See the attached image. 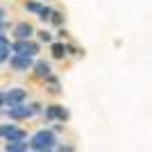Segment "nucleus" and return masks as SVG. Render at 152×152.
<instances>
[{
    "label": "nucleus",
    "mask_w": 152,
    "mask_h": 152,
    "mask_svg": "<svg viewBox=\"0 0 152 152\" xmlns=\"http://www.w3.org/2000/svg\"><path fill=\"white\" fill-rule=\"evenodd\" d=\"M32 34H34V30H32L30 23H18V25L14 27V37H16V41H18V39H30Z\"/></svg>",
    "instance_id": "0eeeda50"
},
{
    "label": "nucleus",
    "mask_w": 152,
    "mask_h": 152,
    "mask_svg": "<svg viewBox=\"0 0 152 152\" xmlns=\"http://www.w3.org/2000/svg\"><path fill=\"white\" fill-rule=\"evenodd\" d=\"M9 66H12L16 73H25V70H30L32 66H34V61H32V57H27V55L14 52L12 57H9Z\"/></svg>",
    "instance_id": "20e7f679"
},
{
    "label": "nucleus",
    "mask_w": 152,
    "mask_h": 152,
    "mask_svg": "<svg viewBox=\"0 0 152 152\" xmlns=\"http://www.w3.org/2000/svg\"><path fill=\"white\" fill-rule=\"evenodd\" d=\"M0 45H9V41H7L5 34H0Z\"/></svg>",
    "instance_id": "6ab92c4d"
},
{
    "label": "nucleus",
    "mask_w": 152,
    "mask_h": 152,
    "mask_svg": "<svg viewBox=\"0 0 152 152\" xmlns=\"http://www.w3.org/2000/svg\"><path fill=\"white\" fill-rule=\"evenodd\" d=\"M27 145H30V152H52L57 148V134L52 129H39L30 136Z\"/></svg>",
    "instance_id": "f257e3e1"
},
{
    "label": "nucleus",
    "mask_w": 152,
    "mask_h": 152,
    "mask_svg": "<svg viewBox=\"0 0 152 152\" xmlns=\"http://www.w3.org/2000/svg\"><path fill=\"white\" fill-rule=\"evenodd\" d=\"M43 116H45V121H50V123H66L70 118L68 109L64 104H48L43 109Z\"/></svg>",
    "instance_id": "f03ea898"
},
{
    "label": "nucleus",
    "mask_w": 152,
    "mask_h": 152,
    "mask_svg": "<svg viewBox=\"0 0 152 152\" xmlns=\"http://www.w3.org/2000/svg\"><path fill=\"white\" fill-rule=\"evenodd\" d=\"M27 100V91L20 89V86H16V89H9L5 93V104L7 107H14V104H23V102Z\"/></svg>",
    "instance_id": "423d86ee"
},
{
    "label": "nucleus",
    "mask_w": 152,
    "mask_h": 152,
    "mask_svg": "<svg viewBox=\"0 0 152 152\" xmlns=\"http://www.w3.org/2000/svg\"><path fill=\"white\" fill-rule=\"evenodd\" d=\"M0 107H5V93L0 91Z\"/></svg>",
    "instance_id": "aec40b11"
},
{
    "label": "nucleus",
    "mask_w": 152,
    "mask_h": 152,
    "mask_svg": "<svg viewBox=\"0 0 152 152\" xmlns=\"http://www.w3.org/2000/svg\"><path fill=\"white\" fill-rule=\"evenodd\" d=\"M12 52H18V55L34 57V55L39 52V43H34L32 39H18V41L12 45Z\"/></svg>",
    "instance_id": "7ed1b4c3"
},
{
    "label": "nucleus",
    "mask_w": 152,
    "mask_h": 152,
    "mask_svg": "<svg viewBox=\"0 0 152 152\" xmlns=\"http://www.w3.org/2000/svg\"><path fill=\"white\" fill-rule=\"evenodd\" d=\"M9 50H12L9 45H0V64L9 61V57H12V55H9Z\"/></svg>",
    "instance_id": "ddd939ff"
},
{
    "label": "nucleus",
    "mask_w": 152,
    "mask_h": 152,
    "mask_svg": "<svg viewBox=\"0 0 152 152\" xmlns=\"http://www.w3.org/2000/svg\"><path fill=\"white\" fill-rule=\"evenodd\" d=\"M32 68H34V75L41 77V80H45V77L50 75V64H48V61H37Z\"/></svg>",
    "instance_id": "6e6552de"
},
{
    "label": "nucleus",
    "mask_w": 152,
    "mask_h": 152,
    "mask_svg": "<svg viewBox=\"0 0 152 152\" xmlns=\"http://www.w3.org/2000/svg\"><path fill=\"white\" fill-rule=\"evenodd\" d=\"M5 152H30L27 141H16V143H5Z\"/></svg>",
    "instance_id": "1a4fd4ad"
},
{
    "label": "nucleus",
    "mask_w": 152,
    "mask_h": 152,
    "mask_svg": "<svg viewBox=\"0 0 152 152\" xmlns=\"http://www.w3.org/2000/svg\"><path fill=\"white\" fill-rule=\"evenodd\" d=\"M39 37H41V41H45V43H50V41H52V34H50V32H39Z\"/></svg>",
    "instance_id": "a211bd4d"
},
{
    "label": "nucleus",
    "mask_w": 152,
    "mask_h": 152,
    "mask_svg": "<svg viewBox=\"0 0 152 152\" xmlns=\"http://www.w3.org/2000/svg\"><path fill=\"white\" fill-rule=\"evenodd\" d=\"M27 107H30V114H32V116L43 114V109H41V104H39V102H32V104H27Z\"/></svg>",
    "instance_id": "dca6fc26"
},
{
    "label": "nucleus",
    "mask_w": 152,
    "mask_h": 152,
    "mask_svg": "<svg viewBox=\"0 0 152 152\" xmlns=\"http://www.w3.org/2000/svg\"><path fill=\"white\" fill-rule=\"evenodd\" d=\"M7 118H9L12 123L27 121V118H32L30 107H25V102H23V104H14V107H9V109H7Z\"/></svg>",
    "instance_id": "39448f33"
},
{
    "label": "nucleus",
    "mask_w": 152,
    "mask_h": 152,
    "mask_svg": "<svg viewBox=\"0 0 152 152\" xmlns=\"http://www.w3.org/2000/svg\"><path fill=\"white\" fill-rule=\"evenodd\" d=\"M16 141H27V132H25V129L16 127V129H14V132L5 139V143H16Z\"/></svg>",
    "instance_id": "9d476101"
},
{
    "label": "nucleus",
    "mask_w": 152,
    "mask_h": 152,
    "mask_svg": "<svg viewBox=\"0 0 152 152\" xmlns=\"http://www.w3.org/2000/svg\"><path fill=\"white\" fill-rule=\"evenodd\" d=\"M41 7H43V5H39V2H34V0H32V2H25V9H27V12H34V14H39Z\"/></svg>",
    "instance_id": "4468645a"
},
{
    "label": "nucleus",
    "mask_w": 152,
    "mask_h": 152,
    "mask_svg": "<svg viewBox=\"0 0 152 152\" xmlns=\"http://www.w3.org/2000/svg\"><path fill=\"white\" fill-rule=\"evenodd\" d=\"M16 127H18L16 123H5V125H0V139H7V136H9Z\"/></svg>",
    "instance_id": "f8f14e48"
},
{
    "label": "nucleus",
    "mask_w": 152,
    "mask_h": 152,
    "mask_svg": "<svg viewBox=\"0 0 152 152\" xmlns=\"http://www.w3.org/2000/svg\"><path fill=\"white\" fill-rule=\"evenodd\" d=\"M50 14H52V9H50V7H41V9H39V18L48 20V18H50Z\"/></svg>",
    "instance_id": "2eb2a0df"
},
{
    "label": "nucleus",
    "mask_w": 152,
    "mask_h": 152,
    "mask_svg": "<svg viewBox=\"0 0 152 152\" xmlns=\"http://www.w3.org/2000/svg\"><path fill=\"white\" fill-rule=\"evenodd\" d=\"M50 20L55 23V25H61V14H59V12H52L50 14Z\"/></svg>",
    "instance_id": "f3484780"
},
{
    "label": "nucleus",
    "mask_w": 152,
    "mask_h": 152,
    "mask_svg": "<svg viewBox=\"0 0 152 152\" xmlns=\"http://www.w3.org/2000/svg\"><path fill=\"white\" fill-rule=\"evenodd\" d=\"M52 152H59V150H52Z\"/></svg>",
    "instance_id": "412c9836"
},
{
    "label": "nucleus",
    "mask_w": 152,
    "mask_h": 152,
    "mask_svg": "<svg viewBox=\"0 0 152 152\" xmlns=\"http://www.w3.org/2000/svg\"><path fill=\"white\" fill-rule=\"evenodd\" d=\"M50 52H52V57H55V59H64V57H66V45H64L61 41H55L52 48H50Z\"/></svg>",
    "instance_id": "9b49d317"
}]
</instances>
